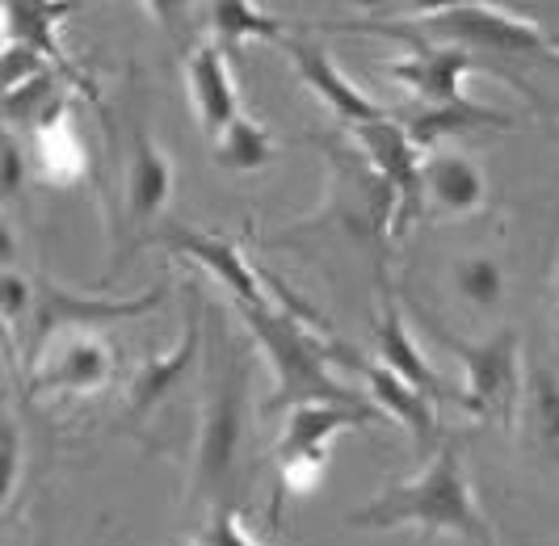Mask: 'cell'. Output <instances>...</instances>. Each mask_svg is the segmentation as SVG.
Returning <instances> with one entry per match:
<instances>
[{"mask_svg":"<svg viewBox=\"0 0 559 546\" xmlns=\"http://www.w3.org/2000/svg\"><path fill=\"white\" fill-rule=\"evenodd\" d=\"M354 530H425V534H459L467 543H488V521L479 513L467 466L454 441H442L413 479H395L370 505L349 513Z\"/></svg>","mask_w":559,"mask_h":546,"instance_id":"6da1fadb","label":"cell"},{"mask_svg":"<svg viewBox=\"0 0 559 546\" xmlns=\"http://www.w3.org/2000/svg\"><path fill=\"white\" fill-rule=\"evenodd\" d=\"M341 29H366V34H395L413 43H433V47H454V51H497V55H522V59H556V43L543 29L504 13L497 4L484 0H454L438 9H420L404 22H345Z\"/></svg>","mask_w":559,"mask_h":546,"instance_id":"7a4b0ae2","label":"cell"},{"mask_svg":"<svg viewBox=\"0 0 559 546\" xmlns=\"http://www.w3.org/2000/svg\"><path fill=\"white\" fill-rule=\"evenodd\" d=\"M252 341L261 354L274 361L278 391L270 408H304V404H362L354 391H345L333 375V357L341 345H329L308 320H299L295 307H265V311H245Z\"/></svg>","mask_w":559,"mask_h":546,"instance_id":"3957f363","label":"cell"},{"mask_svg":"<svg viewBox=\"0 0 559 546\" xmlns=\"http://www.w3.org/2000/svg\"><path fill=\"white\" fill-rule=\"evenodd\" d=\"M114 379V349L97 328H63L26 349L29 400H84Z\"/></svg>","mask_w":559,"mask_h":546,"instance_id":"277c9868","label":"cell"},{"mask_svg":"<svg viewBox=\"0 0 559 546\" xmlns=\"http://www.w3.org/2000/svg\"><path fill=\"white\" fill-rule=\"evenodd\" d=\"M245 382L249 366L240 357H227L215 370L211 400L202 408V429H198V459H194V488L211 505H219L227 479L236 471L240 437H245Z\"/></svg>","mask_w":559,"mask_h":546,"instance_id":"5b68a950","label":"cell"},{"mask_svg":"<svg viewBox=\"0 0 559 546\" xmlns=\"http://www.w3.org/2000/svg\"><path fill=\"white\" fill-rule=\"evenodd\" d=\"M383 412L370 404H304L286 416L278 446H274V475L278 500L286 491L311 488V479L329 466V441L345 429H362Z\"/></svg>","mask_w":559,"mask_h":546,"instance_id":"8992f818","label":"cell"},{"mask_svg":"<svg viewBox=\"0 0 559 546\" xmlns=\"http://www.w3.org/2000/svg\"><path fill=\"white\" fill-rule=\"evenodd\" d=\"M442 345L459 357L463 366V408L476 412L488 425H513V412L522 400V354H518V336L497 332L488 341H459L450 332H438Z\"/></svg>","mask_w":559,"mask_h":546,"instance_id":"52a82bcc","label":"cell"},{"mask_svg":"<svg viewBox=\"0 0 559 546\" xmlns=\"http://www.w3.org/2000/svg\"><path fill=\"white\" fill-rule=\"evenodd\" d=\"M362 152L374 164V177L383 181V198H388V218H392V232H408L413 218L425 215V198H420V152L408 127L400 118H383L374 127L354 131Z\"/></svg>","mask_w":559,"mask_h":546,"instance_id":"ba28073f","label":"cell"},{"mask_svg":"<svg viewBox=\"0 0 559 546\" xmlns=\"http://www.w3.org/2000/svg\"><path fill=\"white\" fill-rule=\"evenodd\" d=\"M160 236V245L168 252H177V257H190L194 265L211 273L219 286H224L231 299L240 302V311H265V307H295V302H282L274 299V290H270V282H265V273L249 265L245 261V252L240 245H231L227 236H215V232H194V227H160L156 232ZM299 311V307H295Z\"/></svg>","mask_w":559,"mask_h":546,"instance_id":"9c48e42d","label":"cell"},{"mask_svg":"<svg viewBox=\"0 0 559 546\" xmlns=\"http://www.w3.org/2000/svg\"><path fill=\"white\" fill-rule=\"evenodd\" d=\"M278 47H282V55L290 59V68L299 72V81L308 84L311 93L333 109L345 127L362 131V127H374V122H383V118H395L388 106L370 102L362 88H354V81L329 59L324 47H316V43H308V38H286V34H282Z\"/></svg>","mask_w":559,"mask_h":546,"instance_id":"30bf717a","label":"cell"},{"mask_svg":"<svg viewBox=\"0 0 559 546\" xmlns=\"http://www.w3.org/2000/svg\"><path fill=\"white\" fill-rule=\"evenodd\" d=\"M476 68V59L454 47H433V43H413L404 59L388 63V76L404 84L425 109H454L467 106L472 97L463 93V76Z\"/></svg>","mask_w":559,"mask_h":546,"instance_id":"8fae6325","label":"cell"},{"mask_svg":"<svg viewBox=\"0 0 559 546\" xmlns=\"http://www.w3.org/2000/svg\"><path fill=\"white\" fill-rule=\"evenodd\" d=\"M420 198H425V211L438 218L476 215L484 206V198H488L484 168L467 152H454V147L425 152V161H420Z\"/></svg>","mask_w":559,"mask_h":546,"instance_id":"7c38bea8","label":"cell"},{"mask_svg":"<svg viewBox=\"0 0 559 546\" xmlns=\"http://www.w3.org/2000/svg\"><path fill=\"white\" fill-rule=\"evenodd\" d=\"M186 84H190V102H194L198 127L206 135H224L227 127L245 114L240 109V88L231 76L227 51L215 43H198L190 59H186Z\"/></svg>","mask_w":559,"mask_h":546,"instance_id":"4fadbf2b","label":"cell"},{"mask_svg":"<svg viewBox=\"0 0 559 546\" xmlns=\"http://www.w3.org/2000/svg\"><path fill=\"white\" fill-rule=\"evenodd\" d=\"M168 198H173V161L140 127L131 139V152H127V223L140 236L152 232L165 218Z\"/></svg>","mask_w":559,"mask_h":546,"instance_id":"5bb4252c","label":"cell"},{"mask_svg":"<svg viewBox=\"0 0 559 546\" xmlns=\"http://www.w3.org/2000/svg\"><path fill=\"white\" fill-rule=\"evenodd\" d=\"M374 349H379V366H388L392 375H400L408 387L425 391L429 400L447 391V387H442V375L433 370V361H429V357H425V349L413 341V332H408V324H404V311H400V302H395V295H392V286H388V282L379 286V324H374Z\"/></svg>","mask_w":559,"mask_h":546,"instance_id":"9a60e30c","label":"cell"},{"mask_svg":"<svg viewBox=\"0 0 559 546\" xmlns=\"http://www.w3.org/2000/svg\"><path fill=\"white\" fill-rule=\"evenodd\" d=\"M366 382H370V395H374V408L383 412V416H392L400 420L413 441H417L420 450H438L442 446V429H438V416H433V400L417 391V387H408V382L392 375L388 366H366Z\"/></svg>","mask_w":559,"mask_h":546,"instance_id":"2e32d148","label":"cell"},{"mask_svg":"<svg viewBox=\"0 0 559 546\" xmlns=\"http://www.w3.org/2000/svg\"><path fill=\"white\" fill-rule=\"evenodd\" d=\"M206 13V26H211V43L224 47V51H236L252 38H265V43H282V26L261 13L249 0H215L202 9Z\"/></svg>","mask_w":559,"mask_h":546,"instance_id":"e0dca14e","label":"cell"},{"mask_svg":"<svg viewBox=\"0 0 559 546\" xmlns=\"http://www.w3.org/2000/svg\"><path fill=\"white\" fill-rule=\"evenodd\" d=\"M211 143H215V164L227 168V173H257V168H265L278 156L274 135L257 118H249V114H240L224 135H215Z\"/></svg>","mask_w":559,"mask_h":546,"instance_id":"ac0fdd59","label":"cell"},{"mask_svg":"<svg viewBox=\"0 0 559 546\" xmlns=\"http://www.w3.org/2000/svg\"><path fill=\"white\" fill-rule=\"evenodd\" d=\"M454 290L463 295V299L479 307V311H492V307H501L504 299V270L497 257H463L459 265H454Z\"/></svg>","mask_w":559,"mask_h":546,"instance_id":"d6986e66","label":"cell"},{"mask_svg":"<svg viewBox=\"0 0 559 546\" xmlns=\"http://www.w3.org/2000/svg\"><path fill=\"white\" fill-rule=\"evenodd\" d=\"M531 408H534V441L543 459L559 471V379L551 370H538L531 382Z\"/></svg>","mask_w":559,"mask_h":546,"instance_id":"ffe728a7","label":"cell"},{"mask_svg":"<svg viewBox=\"0 0 559 546\" xmlns=\"http://www.w3.org/2000/svg\"><path fill=\"white\" fill-rule=\"evenodd\" d=\"M194 345H198V320H194V299H190V328H186V345L177 349L173 361H152L147 366V375L135 382V391H131V404L143 408V404H152L156 395H165V387L177 382V375L190 366V357H194Z\"/></svg>","mask_w":559,"mask_h":546,"instance_id":"44dd1931","label":"cell"},{"mask_svg":"<svg viewBox=\"0 0 559 546\" xmlns=\"http://www.w3.org/2000/svg\"><path fill=\"white\" fill-rule=\"evenodd\" d=\"M194 546H261V543L249 538V530L240 521V509L219 500V505L206 509V525H202V534L194 538Z\"/></svg>","mask_w":559,"mask_h":546,"instance_id":"7402d4cb","label":"cell"},{"mask_svg":"<svg viewBox=\"0 0 559 546\" xmlns=\"http://www.w3.org/2000/svg\"><path fill=\"white\" fill-rule=\"evenodd\" d=\"M29 311H34V282L9 270L4 273V320H9V328H17V320Z\"/></svg>","mask_w":559,"mask_h":546,"instance_id":"603a6c76","label":"cell"},{"mask_svg":"<svg viewBox=\"0 0 559 546\" xmlns=\"http://www.w3.org/2000/svg\"><path fill=\"white\" fill-rule=\"evenodd\" d=\"M4 450H9V471H4V500H13L17 491V466H22V441H17V425L9 420V434H4Z\"/></svg>","mask_w":559,"mask_h":546,"instance_id":"cb8c5ba5","label":"cell"},{"mask_svg":"<svg viewBox=\"0 0 559 546\" xmlns=\"http://www.w3.org/2000/svg\"><path fill=\"white\" fill-rule=\"evenodd\" d=\"M17 190H22V152L9 143L4 147V198H13Z\"/></svg>","mask_w":559,"mask_h":546,"instance_id":"d4e9b609","label":"cell"}]
</instances>
